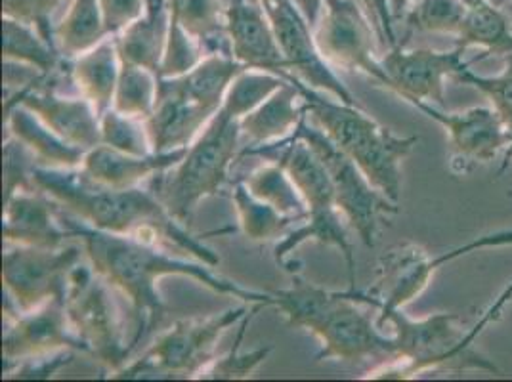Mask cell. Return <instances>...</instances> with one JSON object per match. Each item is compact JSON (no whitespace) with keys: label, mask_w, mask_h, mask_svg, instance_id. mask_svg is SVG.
Listing matches in <instances>:
<instances>
[{"label":"cell","mask_w":512,"mask_h":382,"mask_svg":"<svg viewBox=\"0 0 512 382\" xmlns=\"http://www.w3.org/2000/svg\"><path fill=\"white\" fill-rule=\"evenodd\" d=\"M60 216L73 239L81 241L86 260L92 264V268L130 302L136 319L134 337L130 340L132 350L169 312L165 298L159 293V281L163 277H190L216 295L234 297L247 304H276L274 293H260L228 277L218 276L214 274L213 266L205 262L195 258L188 260V256L176 255L165 247L132 237L94 230L62 209Z\"/></svg>","instance_id":"obj_1"},{"label":"cell","mask_w":512,"mask_h":382,"mask_svg":"<svg viewBox=\"0 0 512 382\" xmlns=\"http://www.w3.org/2000/svg\"><path fill=\"white\" fill-rule=\"evenodd\" d=\"M33 186L43 191L62 211L86 226L106 234L132 237L190 256L216 268L220 256L176 220L155 191L128 188L111 190L92 184L81 169H33Z\"/></svg>","instance_id":"obj_2"},{"label":"cell","mask_w":512,"mask_h":382,"mask_svg":"<svg viewBox=\"0 0 512 382\" xmlns=\"http://www.w3.org/2000/svg\"><path fill=\"white\" fill-rule=\"evenodd\" d=\"M276 308L289 327L304 329L321 342L318 361L396 360V342L363 312V291H327L295 277L289 289L274 293Z\"/></svg>","instance_id":"obj_3"},{"label":"cell","mask_w":512,"mask_h":382,"mask_svg":"<svg viewBox=\"0 0 512 382\" xmlns=\"http://www.w3.org/2000/svg\"><path fill=\"white\" fill-rule=\"evenodd\" d=\"M308 117L333 140L358 167L367 180L390 201L400 203L402 163L417 146V136H398L379 125L362 106H346L339 100L300 83Z\"/></svg>","instance_id":"obj_4"},{"label":"cell","mask_w":512,"mask_h":382,"mask_svg":"<svg viewBox=\"0 0 512 382\" xmlns=\"http://www.w3.org/2000/svg\"><path fill=\"white\" fill-rule=\"evenodd\" d=\"M377 323L388 325L396 342V360L388 361L365 379H413L425 371H486L499 375V367L474 348L470 331L461 327L457 314H432L413 319L404 310L379 314Z\"/></svg>","instance_id":"obj_5"},{"label":"cell","mask_w":512,"mask_h":382,"mask_svg":"<svg viewBox=\"0 0 512 382\" xmlns=\"http://www.w3.org/2000/svg\"><path fill=\"white\" fill-rule=\"evenodd\" d=\"M243 69L230 56H207L180 77H159L157 102L146 119L153 151L188 148L220 111L228 86Z\"/></svg>","instance_id":"obj_6"},{"label":"cell","mask_w":512,"mask_h":382,"mask_svg":"<svg viewBox=\"0 0 512 382\" xmlns=\"http://www.w3.org/2000/svg\"><path fill=\"white\" fill-rule=\"evenodd\" d=\"M239 142V121L220 109L188 146L184 159L165 172L155 193L176 220L188 224L197 205L222 190L237 157Z\"/></svg>","instance_id":"obj_7"},{"label":"cell","mask_w":512,"mask_h":382,"mask_svg":"<svg viewBox=\"0 0 512 382\" xmlns=\"http://www.w3.org/2000/svg\"><path fill=\"white\" fill-rule=\"evenodd\" d=\"M251 312L247 306L228 308L209 318L182 319L153 340L138 360L125 363L109 375L119 381L197 379L216 358L214 348L222 335Z\"/></svg>","instance_id":"obj_8"},{"label":"cell","mask_w":512,"mask_h":382,"mask_svg":"<svg viewBox=\"0 0 512 382\" xmlns=\"http://www.w3.org/2000/svg\"><path fill=\"white\" fill-rule=\"evenodd\" d=\"M64 306L85 354L100 361L109 375L121 369L132 352L125 339L123 318L113 287L92 268L86 256L67 277Z\"/></svg>","instance_id":"obj_9"},{"label":"cell","mask_w":512,"mask_h":382,"mask_svg":"<svg viewBox=\"0 0 512 382\" xmlns=\"http://www.w3.org/2000/svg\"><path fill=\"white\" fill-rule=\"evenodd\" d=\"M291 138L302 140L314 149L329 172L339 211L348 220L350 228L360 235L363 243L367 247H375L386 218L400 211L398 203L390 201L377 190L360 167L342 149L337 148L316 123L310 121L308 113Z\"/></svg>","instance_id":"obj_10"},{"label":"cell","mask_w":512,"mask_h":382,"mask_svg":"<svg viewBox=\"0 0 512 382\" xmlns=\"http://www.w3.org/2000/svg\"><path fill=\"white\" fill-rule=\"evenodd\" d=\"M2 283L16 314L29 312L54 298H64L71 270L85 260V249L77 243L64 247H29L4 243Z\"/></svg>","instance_id":"obj_11"},{"label":"cell","mask_w":512,"mask_h":382,"mask_svg":"<svg viewBox=\"0 0 512 382\" xmlns=\"http://www.w3.org/2000/svg\"><path fill=\"white\" fill-rule=\"evenodd\" d=\"M314 37L323 58L333 67L363 73L390 88L381 58L377 56L381 37L375 23L369 20L362 0H325Z\"/></svg>","instance_id":"obj_12"},{"label":"cell","mask_w":512,"mask_h":382,"mask_svg":"<svg viewBox=\"0 0 512 382\" xmlns=\"http://www.w3.org/2000/svg\"><path fill=\"white\" fill-rule=\"evenodd\" d=\"M488 58L484 52L474 60H465V50L455 46L451 50L413 48L398 43L381 58L384 73L390 81L392 92H396L407 104L427 102L436 107L446 104V81L455 79L461 71L474 62Z\"/></svg>","instance_id":"obj_13"},{"label":"cell","mask_w":512,"mask_h":382,"mask_svg":"<svg viewBox=\"0 0 512 382\" xmlns=\"http://www.w3.org/2000/svg\"><path fill=\"white\" fill-rule=\"evenodd\" d=\"M264 8L274 25L289 73L308 88L327 94L346 106H360L350 88L335 73L333 65L323 58L314 37V27L306 22L299 8L291 0Z\"/></svg>","instance_id":"obj_14"},{"label":"cell","mask_w":512,"mask_h":382,"mask_svg":"<svg viewBox=\"0 0 512 382\" xmlns=\"http://www.w3.org/2000/svg\"><path fill=\"white\" fill-rule=\"evenodd\" d=\"M64 350L85 352L83 342L75 335L67 318L64 298H54L35 310L20 312L12 318L2 337L4 373L23 361Z\"/></svg>","instance_id":"obj_15"},{"label":"cell","mask_w":512,"mask_h":382,"mask_svg":"<svg viewBox=\"0 0 512 382\" xmlns=\"http://www.w3.org/2000/svg\"><path fill=\"white\" fill-rule=\"evenodd\" d=\"M453 262V251L430 256L415 243H398L390 247L377 266V279L367 291L373 297V308L381 314L390 310H404L409 302L419 297L438 268Z\"/></svg>","instance_id":"obj_16"},{"label":"cell","mask_w":512,"mask_h":382,"mask_svg":"<svg viewBox=\"0 0 512 382\" xmlns=\"http://www.w3.org/2000/svg\"><path fill=\"white\" fill-rule=\"evenodd\" d=\"M224 4L235 62L287 79L291 73L264 4L258 0H224Z\"/></svg>","instance_id":"obj_17"},{"label":"cell","mask_w":512,"mask_h":382,"mask_svg":"<svg viewBox=\"0 0 512 382\" xmlns=\"http://www.w3.org/2000/svg\"><path fill=\"white\" fill-rule=\"evenodd\" d=\"M411 106L448 130L451 146L465 161L490 163L511 144L509 130L493 107H470L446 113L442 107L427 102H413Z\"/></svg>","instance_id":"obj_18"},{"label":"cell","mask_w":512,"mask_h":382,"mask_svg":"<svg viewBox=\"0 0 512 382\" xmlns=\"http://www.w3.org/2000/svg\"><path fill=\"white\" fill-rule=\"evenodd\" d=\"M35 83L22 88L16 94L14 102H6V107H27L33 111L46 127L52 128L60 138L69 142L71 146L88 149L96 148L102 144L100 132V115L94 106L79 96H64L56 90L48 88H35Z\"/></svg>","instance_id":"obj_19"},{"label":"cell","mask_w":512,"mask_h":382,"mask_svg":"<svg viewBox=\"0 0 512 382\" xmlns=\"http://www.w3.org/2000/svg\"><path fill=\"white\" fill-rule=\"evenodd\" d=\"M2 235L4 243L52 249L75 241L58 205L39 190L16 191L4 199Z\"/></svg>","instance_id":"obj_20"},{"label":"cell","mask_w":512,"mask_h":382,"mask_svg":"<svg viewBox=\"0 0 512 382\" xmlns=\"http://www.w3.org/2000/svg\"><path fill=\"white\" fill-rule=\"evenodd\" d=\"M186 151L188 148L165 153L153 151L150 155H130L100 144L86 151L79 169L92 184L111 190H128L174 169L184 159Z\"/></svg>","instance_id":"obj_21"},{"label":"cell","mask_w":512,"mask_h":382,"mask_svg":"<svg viewBox=\"0 0 512 382\" xmlns=\"http://www.w3.org/2000/svg\"><path fill=\"white\" fill-rule=\"evenodd\" d=\"M308 109L297 85V77L289 75L287 83L239 121L241 138L251 146H266L287 140L306 117ZM249 146V148H251Z\"/></svg>","instance_id":"obj_22"},{"label":"cell","mask_w":512,"mask_h":382,"mask_svg":"<svg viewBox=\"0 0 512 382\" xmlns=\"http://www.w3.org/2000/svg\"><path fill=\"white\" fill-rule=\"evenodd\" d=\"M6 127L12 138L22 142L33 153L39 167L79 169L85 159V149L71 146L27 107H6Z\"/></svg>","instance_id":"obj_23"},{"label":"cell","mask_w":512,"mask_h":382,"mask_svg":"<svg viewBox=\"0 0 512 382\" xmlns=\"http://www.w3.org/2000/svg\"><path fill=\"white\" fill-rule=\"evenodd\" d=\"M171 29V6L169 0H153L148 12L130 23L119 35H115V44L121 56V62L140 65L150 69L159 77L161 62L165 56L167 39Z\"/></svg>","instance_id":"obj_24"},{"label":"cell","mask_w":512,"mask_h":382,"mask_svg":"<svg viewBox=\"0 0 512 382\" xmlns=\"http://www.w3.org/2000/svg\"><path fill=\"white\" fill-rule=\"evenodd\" d=\"M348 228L350 224L344 218V214L339 211V207L312 211L308 213V218L304 222H300L299 228L283 235V239L276 245V260L281 268L287 270L289 266L287 256L308 241L335 247L346 262L350 289H356V260H354V249H352Z\"/></svg>","instance_id":"obj_25"},{"label":"cell","mask_w":512,"mask_h":382,"mask_svg":"<svg viewBox=\"0 0 512 382\" xmlns=\"http://www.w3.org/2000/svg\"><path fill=\"white\" fill-rule=\"evenodd\" d=\"M121 65L123 62L113 37L81 54L71 64L73 85L94 106L100 117L113 107Z\"/></svg>","instance_id":"obj_26"},{"label":"cell","mask_w":512,"mask_h":382,"mask_svg":"<svg viewBox=\"0 0 512 382\" xmlns=\"http://www.w3.org/2000/svg\"><path fill=\"white\" fill-rule=\"evenodd\" d=\"M171 16L203 48L205 56H230L232 43L224 0H169Z\"/></svg>","instance_id":"obj_27"},{"label":"cell","mask_w":512,"mask_h":382,"mask_svg":"<svg viewBox=\"0 0 512 382\" xmlns=\"http://www.w3.org/2000/svg\"><path fill=\"white\" fill-rule=\"evenodd\" d=\"M469 10L455 37V46L482 48L486 56H512V23L491 0H465Z\"/></svg>","instance_id":"obj_28"},{"label":"cell","mask_w":512,"mask_h":382,"mask_svg":"<svg viewBox=\"0 0 512 382\" xmlns=\"http://www.w3.org/2000/svg\"><path fill=\"white\" fill-rule=\"evenodd\" d=\"M109 39L98 0H71L64 18L54 25V43L67 60H75Z\"/></svg>","instance_id":"obj_29"},{"label":"cell","mask_w":512,"mask_h":382,"mask_svg":"<svg viewBox=\"0 0 512 382\" xmlns=\"http://www.w3.org/2000/svg\"><path fill=\"white\" fill-rule=\"evenodd\" d=\"M2 52L4 62L27 65L39 75H50L58 69L60 52L48 43L41 31L29 23L18 22L2 16Z\"/></svg>","instance_id":"obj_30"},{"label":"cell","mask_w":512,"mask_h":382,"mask_svg":"<svg viewBox=\"0 0 512 382\" xmlns=\"http://www.w3.org/2000/svg\"><path fill=\"white\" fill-rule=\"evenodd\" d=\"M243 184L260 201L272 205L276 211L293 218L297 222H304L308 218V207L304 197L300 195L297 184L279 163L268 161L266 165L251 170Z\"/></svg>","instance_id":"obj_31"},{"label":"cell","mask_w":512,"mask_h":382,"mask_svg":"<svg viewBox=\"0 0 512 382\" xmlns=\"http://www.w3.org/2000/svg\"><path fill=\"white\" fill-rule=\"evenodd\" d=\"M467 10L465 0H415L398 22L406 31L404 41L400 39L398 43L407 46L409 37L415 33L457 37Z\"/></svg>","instance_id":"obj_32"},{"label":"cell","mask_w":512,"mask_h":382,"mask_svg":"<svg viewBox=\"0 0 512 382\" xmlns=\"http://www.w3.org/2000/svg\"><path fill=\"white\" fill-rule=\"evenodd\" d=\"M235 213L241 226V232L249 241L264 243L289 234V228L297 224V220L287 218L276 211L272 205L260 201L243 182H239L232 193Z\"/></svg>","instance_id":"obj_33"},{"label":"cell","mask_w":512,"mask_h":382,"mask_svg":"<svg viewBox=\"0 0 512 382\" xmlns=\"http://www.w3.org/2000/svg\"><path fill=\"white\" fill-rule=\"evenodd\" d=\"M285 83L287 79H283L278 73L245 67L228 86L224 104L220 109L232 119L241 121L245 115L255 111L256 107L262 106L272 94H276Z\"/></svg>","instance_id":"obj_34"},{"label":"cell","mask_w":512,"mask_h":382,"mask_svg":"<svg viewBox=\"0 0 512 382\" xmlns=\"http://www.w3.org/2000/svg\"><path fill=\"white\" fill-rule=\"evenodd\" d=\"M262 308H264V304H253L251 312L241 321L234 348L224 356H216L201 371V375L197 379H201V381H243V379H251V375L264 361L268 360V356L274 350L272 346H262V348H255L251 352H239L251 319L255 318Z\"/></svg>","instance_id":"obj_35"},{"label":"cell","mask_w":512,"mask_h":382,"mask_svg":"<svg viewBox=\"0 0 512 382\" xmlns=\"http://www.w3.org/2000/svg\"><path fill=\"white\" fill-rule=\"evenodd\" d=\"M157 85L159 77L153 71L123 62L113 96V109L128 117L146 121L157 102Z\"/></svg>","instance_id":"obj_36"},{"label":"cell","mask_w":512,"mask_h":382,"mask_svg":"<svg viewBox=\"0 0 512 382\" xmlns=\"http://www.w3.org/2000/svg\"><path fill=\"white\" fill-rule=\"evenodd\" d=\"M455 81L461 83V85L474 86L484 96H488L491 106L499 113V117L503 119L505 127L509 130L511 144H509V148L505 149L501 167L497 170V176H501L512 165V56H507L505 69L499 75L484 77V75H478L470 67H467L465 71H461L455 77Z\"/></svg>","instance_id":"obj_37"},{"label":"cell","mask_w":512,"mask_h":382,"mask_svg":"<svg viewBox=\"0 0 512 382\" xmlns=\"http://www.w3.org/2000/svg\"><path fill=\"white\" fill-rule=\"evenodd\" d=\"M100 132L102 144L109 148L119 149L130 155L153 153L150 132L144 119L128 117L111 107L100 117Z\"/></svg>","instance_id":"obj_38"},{"label":"cell","mask_w":512,"mask_h":382,"mask_svg":"<svg viewBox=\"0 0 512 382\" xmlns=\"http://www.w3.org/2000/svg\"><path fill=\"white\" fill-rule=\"evenodd\" d=\"M205 58L207 56L199 43L171 16V29L159 77H180L192 71L193 67H197Z\"/></svg>","instance_id":"obj_39"},{"label":"cell","mask_w":512,"mask_h":382,"mask_svg":"<svg viewBox=\"0 0 512 382\" xmlns=\"http://www.w3.org/2000/svg\"><path fill=\"white\" fill-rule=\"evenodd\" d=\"M33 153L18 142L8 138L4 146V199L16 191L35 190L33 186V169L37 167Z\"/></svg>","instance_id":"obj_40"},{"label":"cell","mask_w":512,"mask_h":382,"mask_svg":"<svg viewBox=\"0 0 512 382\" xmlns=\"http://www.w3.org/2000/svg\"><path fill=\"white\" fill-rule=\"evenodd\" d=\"M62 2L65 0H2V16L37 27L44 39L56 46L52 14Z\"/></svg>","instance_id":"obj_41"},{"label":"cell","mask_w":512,"mask_h":382,"mask_svg":"<svg viewBox=\"0 0 512 382\" xmlns=\"http://www.w3.org/2000/svg\"><path fill=\"white\" fill-rule=\"evenodd\" d=\"M109 37L119 35L148 12V0H98Z\"/></svg>","instance_id":"obj_42"},{"label":"cell","mask_w":512,"mask_h":382,"mask_svg":"<svg viewBox=\"0 0 512 382\" xmlns=\"http://www.w3.org/2000/svg\"><path fill=\"white\" fill-rule=\"evenodd\" d=\"M75 350H64V352H56L50 356L43 358H35V360L23 361L20 365H16L12 371L6 373V377L10 373L16 375V379H50L52 375L60 373L64 367H67L73 361Z\"/></svg>","instance_id":"obj_43"},{"label":"cell","mask_w":512,"mask_h":382,"mask_svg":"<svg viewBox=\"0 0 512 382\" xmlns=\"http://www.w3.org/2000/svg\"><path fill=\"white\" fill-rule=\"evenodd\" d=\"M291 2L299 8V12L306 18V22L316 29V25L320 22L321 10H323L325 0H291Z\"/></svg>","instance_id":"obj_44"},{"label":"cell","mask_w":512,"mask_h":382,"mask_svg":"<svg viewBox=\"0 0 512 382\" xmlns=\"http://www.w3.org/2000/svg\"><path fill=\"white\" fill-rule=\"evenodd\" d=\"M388 2H390L392 20H394V23H398L402 20V16L406 14L407 8H409L415 0H388Z\"/></svg>","instance_id":"obj_45"},{"label":"cell","mask_w":512,"mask_h":382,"mask_svg":"<svg viewBox=\"0 0 512 382\" xmlns=\"http://www.w3.org/2000/svg\"><path fill=\"white\" fill-rule=\"evenodd\" d=\"M258 2H262L264 6H272V4H279V2H287V0H258Z\"/></svg>","instance_id":"obj_46"},{"label":"cell","mask_w":512,"mask_h":382,"mask_svg":"<svg viewBox=\"0 0 512 382\" xmlns=\"http://www.w3.org/2000/svg\"><path fill=\"white\" fill-rule=\"evenodd\" d=\"M493 4H497V6H503V4H507V2H512V0H491Z\"/></svg>","instance_id":"obj_47"},{"label":"cell","mask_w":512,"mask_h":382,"mask_svg":"<svg viewBox=\"0 0 512 382\" xmlns=\"http://www.w3.org/2000/svg\"><path fill=\"white\" fill-rule=\"evenodd\" d=\"M363 6H365V10H367V0H362ZM369 14V12H367Z\"/></svg>","instance_id":"obj_48"},{"label":"cell","mask_w":512,"mask_h":382,"mask_svg":"<svg viewBox=\"0 0 512 382\" xmlns=\"http://www.w3.org/2000/svg\"><path fill=\"white\" fill-rule=\"evenodd\" d=\"M151 2H153V0H148V4H151Z\"/></svg>","instance_id":"obj_49"}]
</instances>
